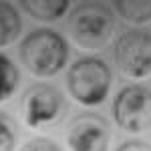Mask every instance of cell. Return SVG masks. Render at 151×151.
Listing matches in <instances>:
<instances>
[{
	"label": "cell",
	"instance_id": "obj_6",
	"mask_svg": "<svg viewBox=\"0 0 151 151\" xmlns=\"http://www.w3.org/2000/svg\"><path fill=\"white\" fill-rule=\"evenodd\" d=\"M113 119L127 133L151 129V89L145 85H127L113 99Z\"/></svg>",
	"mask_w": 151,
	"mask_h": 151
},
{
	"label": "cell",
	"instance_id": "obj_14",
	"mask_svg": "<svg viewBox=\"0 0 151 151\" xmlns=\"http://www.w3.org/2000/svg\"><path fill=\"white\" fill-rule=\"evenodd\" d=\"M117 151H151V145L141 139H129V141H123L117 147Z\"/></svg>",
	"mask_w": 151,
	"mask_h": 151
},
{
	"label": "cell",
	"instance_id": "obj_5",
	"mask_svg": "<svg viewBox=\"0 0 151 151\" xmlns=\"http://www.w3.org/2000/svg\"><path fill=\"white\" fill-rule=\"evenodd\" d=\"M117 69L129 79H145L151 75V32L143 28L125 30L113 42Z\"/></svg>",
	"mask_w": 151,
	"mask_h": 151
},
{
	"label": "cell",
	"instance_id": "obj_3",
	"mask_svg": "<svg viewBox=\"0 0 151 151\" xmlns=\"http://www.w3.org/2000/svg\"><path fill=\"white\" fill-rule=\"evenodd\" d=\"M113 75L99 57H81L67 70V89L77 103L85 107L103 105L111 91Z\"/></svg>",
	"mask_w": 151,
	"mask_h": 151
},
{
	"label": "cell",
	"instance_id": "obj_8",
	"mask_svg": "<svg viewBox=\"0 0 151 151\" xmlns=\"http://www.w3.org/2000/svg\"><path fill=\"white\" fill-rule=\"evenodd\" d=\"M20 8H22L28 16H32L35 20L52 22V20H58L60 16L67 14V10L70 8V4L67 0H42V2L28 0V2H20Z\"/></svg>",
	"mask_w": 151,
	"mask_h": 151
},
{
	"label": "cell",
	"instance_id": "obj_12",
	"mask_svg": "<svg viewBox=\"0 0 151 151\" xmlns=\"http://www.w3.org/2000/svg\"><path fill=\"white\" fill-rule=\"evenodd\" d=\"M18 141L16 123L6 111H0V151H14Z\"/></svg>",
	"mask_w": 151,
	"mask_h": 151
},
{
	"label": "cell",
	"instance_id": "obj_10",
	"mask_svg": "<svg viewBox=\"0 0 151 151\" xmlns=\"http://www.w3.org/2000/svg\"><path fill=\"white\" fill-rule=\"evenodd\" d=\"M20 83V73L6 55L0 52V103L10 99Z\"/></svg>",
	"mask_w": 151,
	"mask_h": 151
},
{
	"label": "cell",
	"instance_id": "obj_2",
	"mask_svg": "<svg viewBox=\"0 0 151 151\" xmlns=\"http://www.w3.org/2000/svg\"><path fill=\"white\" fill-rule=\"evenodd\" d=\"M67 28L81 48L99 50L107 47L115 32V14L103 2H81L70 10Z\"/></svg>",
	"mask_w": 151,
	"mask_h": 151
},
{
	"label": "cell",
	"instance_id": "obj_7",
	"mask_svg": "<svg viewBox=\"0 0 151 151\" xmlns=\"http://www.w3.org/2000/svg\"><path fill=\"white\" fill-rule=\"evenodd\" d=\"M111 125L99 113H81L70 121L67 143L70 151H107Z\"/></svg>",
	"mask_w": 151,
	"mask_h": 151
},
{
	"label": "cell",
	"instance_id": "obj_13",
	"mask_svg": "<svg viewBox=\"0 0 151 151\" xmlns=\"http://www.w3.org/2000/svg\"><path fill=\"white\" fill-rule=\"evenodd\" d=\"M22 151H63L58 147L57 141L48 139V137H35V139L26 141Z\"/></svg>",
	"mask_w": 151,
	"mask_h": 151
},
{
	"label": "cell",
	"instance_id": "obj_11",
	"mask_svg": "<svg viewBox=\"0 0 151 151\" xmlns=\"http://www.w3.org/2000/svg\"><path fill=\"white\" fill-rule=\"evenodd\" d=\"M115 10L131 24H145L151 20V2H115Z\"/></svg>",
	"mask_w": 151,
	"mask_h": 151
},
{
	"label": "cell",
	"instance_id": "obj_1",
	"mask_svg": "<svg viewBox=\"0 0 151 151\" xmlns=\"http://www.w3.org/2000/svg\"><path fill=\"white\" fill-rule=\"evenodd\" d=\"M18 57L30 75L48 79L67 67L69 42L52 28H35L18 45Z\"/></svg>",
	"mask_w": 151,
	"mask_h": 151
},
{
	"label": "cell",
	"instance_id": "obj_4",
	"mask_svg": "<svg viewBox=\"0 0 151 151\" xmlns=\"http://www.w3.org/2000/svg\"><path fill=\"white\" fill-rule=\"evenodd\" d=\"M20 111L30 129H52L65 121L69 103L58 87L50 83H35L24 91Z\"/></svg>",
	"mask_w": 151,
	"mask_h": 151
},
{
	"label": "cell",
	"instance_id": "obj_9",
	"mask_svg": "<svg viewBox=\"0 0 151 151\" xmlns=\"http://www.w3.org/2000/svg\"><path fill=\"white\" fill-rule=\"evenodd\" d=\"M22 30V18L16 6L8 2H0V47L12 45Z\"/></svg>",
	"mask_w": 151,
	"mask_h": 151
}]
</instances>
